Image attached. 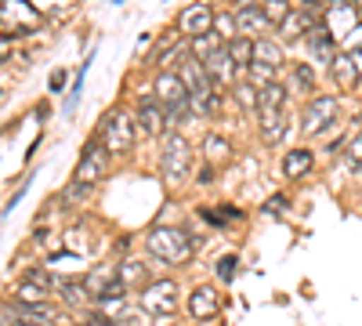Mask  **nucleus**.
Here are the masks:
<instances>
[{"mask_svg":"<svg viewBox=\"0 0 362 326\" xmlns=\"http://www.w3.org/2000/svg\"><path fill=\"white\" fill-rule=\"evenodd\" d=\"M177 76H181V83H185V91H189L196 112H218V109H221V91L214 87V80L206 76V69H203L199 58L189 54L185 62H181Z\"/></svg>","mask_w":362,"mask_h":326,"instance_id":"obj_1","label":"nucleus"},{"mask_svg":"<svg viewBox=\"0 0 362 326\" xmlns=\"http://www.w3.org/2000/svg\"><path fill=\"white\" fill-rule=\"evenodd\" d=\"M145 247L153 257L167 261V264H185L192 257V240L185 228H174V225H156L153 232L145 235Z\"/></svg>","mask_w":362,"mask_h":326,"instance_id":"obj_2","label":"nucleus"},{"mask_svg":"<svg viewBox=\"0 0 362 326\" xmlns=\"http://www.w3.org/2000/svg\"><path fill=\"white\" fill-rule=\"evenodd\" d=\"M192 170V145L181 138V134H167L163 141V153H160V174L163 182L170 185H181Z\"/></svg>","mask_w":362,"mask_h":326,"instance_id":"obj_3","label":"nucleus"},{"mask_svg":"<svg viewBox=\"0 0 362 326\" xmlns=\"http://www.w3.org/2000/svg\"><path fill=\"white\" fill-rule=\"evenodd\" d=\"M156 102L167 109L170 124H181V120L189 116V109H192V98H189V91H185V83H181V76L170 73V69H163V73L156 76Z\"/></svg>","mask_w":362,"mask_h":326,"instance_id":"obj_4","label":"nucleus"},{"mask_svg":"<svg viewBox=\"0 0 362 326\" xmlns=\"http://www.w3.org/2000/svg\"><path fill=\"white\" fill-rule=\"evenodd\" d=\"M95 138L105 145L109 153H131V145L138 138V124L131 120L127 112H105Z\"/></svg>","mask_w":362,"mask_h":326,"instance_id":"obj_5","label":"nucleus"},{"mask_svg":"<svg viewBox=\"0 0 362 326\" xmlns=\"http://www.w3.org/2000/svg\"><path fill=\"white\" fill-rule=\"evenodd\" d=\"M177 301H181V293H177L174 279H156V283L141 286V308L160 319H170L177 312Z\"/></svg>","mask_w":362,"mask_h":326,"instance_id":"obj_6","label":"nucleus"},{"mask_svg":"<svg viewBox=\"0 0 362 326\" xmlns=\"http://www.w3.org/2000/svg\"><path fill=\"white\" fill-rule=\"evenodd\" d=\"M40 18L44 15L33 4L8 0V4H0V33H4V37H22V33H29V25H37Z\"/></svg>","mask_w":362,"mask_h":326,"instance_id":"obj_7","label":"nucleus"},{"mask_svg":"<svg viewBox=\"0 0 362 326\" xmlns=\"http://www.w3.org/2000/svg\"><path fill=\"white\" fill-rule=\"evenodd\" d=\"M109 160L112 153L105 149V145L95 138V141H87L83 145V153H80V163H76V174H73V182H87V185H95L98 177L109 170Z\"/></svg>","mask_w":362,"mask_h":326,"instance_id":"obj_8","label":"nucleus"},{"mask_svg":"<svg viewBox=\"0 0 362 326\" xmlns=\"http://www.w3.org/2000/svg\"><path fill=\"white\" fill-rule=\"evenodd\" d=\"M58 283L44 272V269H29L22 279H18V286H15V298H18V305H44V298L54 290Z\"/></svg>","mask_w":362,"mask_h":326,"instance_id":"obj_9","label":"nucleus"},{"mask_svg":"<svg viewBox=\"0 0 362 326\" xmlns=\"http://www.w3.org/2000/svg\"><path fill=\"white\" fill-rule=\"evenodd\" d=\"M214 8L210 4H189L185 11H181V18H177V29L185 33L189 40H199V37H206V33H214Z\"/></svg>","mask_w":362,"mask_h":326,"instance_id":"obj_10","label":"nucleus"},{"mask_svg":"<svg viewBox=\"0 0 362 326\" xmlns=\"http://www.w3.org/2000/svg\"><path fill=\"white\" fill-rule=\"evenodd\" d=\"M337 112H341V102H337L334 95L312 98V102H308V112H305V134H319V131H326L329 124L337 120Z\"/></svg>","mask_w":362,"mask_h":326,"instance_id":"obj_11","label":"nucleus"},{"mask_svg":"<svg viewBox=\"0 0 362 326\" xmlns=\"http://www.w3.org/2000/svg\"><path fill=\"white\" fill-rule=\"evenodd\" d=\"M134 124H138V131H141V134L156 138V134H163V131H167L170 116H167V109H163V105H160L156 98H138V112H134Z\"/></svg>","mask_w":362,"mask_h":326,"instance_id":"obj_12","label":"nucleus"},{"mask_svg":"<svg viewBox=\"0 0 362 326\" xmlns=\"http://www.w3.org/2000/svg\"><path fill=\"white\" fill-rule=\"evenodd\" d=\"M232 18H235L239 37H247V40H261V29H268V18H264L261 4H239L232 11Z\"/></svg>","mask_w":362,"mask_h":326,"instance_id":"obj_13","label":"nucleus"},{"mask_svg":"<svg viewBox=\"0 0 362 326\" xmlns=\"http://www.w3.org/2000/svg\"><path fill=\"white\" fill-rule=\"evenodd\" d=\"M218 312H221V293H218L214 286H196V290L189 293V315H192V319L206 322V319H214Z\"/></svg>","mask_w":362,"mask_h":326,"instance_id":"obj_14","label":"nucleus"},{"mask_svg":"<svg viewBox=\"0 0 362 326\" xmlns=\"http://www.w3.org/2000/svg\"><path fill=\"white\" fill-rule=\"evenodd\" d=\"M257 124H261V138H264L268 145L283 141V134H286V127H290V105H286V109H261V112H257Z\"/></svg>","mask_w":362,"mask_h":326,"instance_id":"obj_15","label":"nucleus"},{"mask_svg":"<svg viewBox=\"0 0 362 326\" xmlns=\"http://www.w3.org/2000/svg\"><path fill=\"white\" fill-rule=\"evenodd\" d=\"M319 22H322L334 37H344L348 29H355V25H358V15H355L348 4H326V8H322V15H319Z\"/></svg>","mask_w":362,"mask_h":326,"instance_id":"obj_16","label":"nucleus"},{"mask_svg":"<svg viewBox=\"0 0 362 326\" xmlns=\"http://www.w3.org/2000/svg\"><path fill=\"white\" fill-rule=\"evenodd\" d=\"M315 25H319V18H315V11H312V8H293V11L279 22V29H283V37H286V40L308 37Z\"/></svg>","mask_w":362,"mask_h":326,"instance_id":"obj_17","label":"nucleus"},{"mask_svg":"<svg viewBox=\"0 0 362 326\" xmlns=\"http://www.w3.org/2000/svg\"><path fill=\"white\" fill-rule=\"evenodd\" d=\"M203 69H206L210 80H214V87H228L232 76H235V62L228 58V47H218V51L203 62Z\"/></svg>","mask_w":362,"mask_h":326,"instance_id":"obj_18","label":"nucleus"},{"mask_svg":"<svg viewBox=\"0 0 362 326\" xmlns=\"http://www.w3.org/2000/svg\"><path fill=\"white\" fill-rule=\"evenodd\" d=\"M308 47H312V54L319 58V62H326V66H334V58H337V37L329 33V29L319 22L312 33H308Z\"/></svg>","mask_w":362,"mask_h":326,"instance_id":"obj_19","label":"nucleus"},{"mask_svg":"<svg viewBox=\"0 0 362 326\" xmlns=\"http://www.w3.org/2000/svg\"><path fill=\"white\" fill-rule=\"evenodd\" d=\"M329 73H334V83L341 87V91H355V87H358V66H355V58H351L348 51L334 58Z\"/></svg>","mask_w":362,"mask_h":326,"instance_id":"obj_20","label":"nucleus"},{"mask_svg":"<svg viewBox=\"0 0 362 326\" xmlns=\"http://www.w3.org/2000/svg\"><path fill=\"white\" fill-rule=\"evenodd\" d=\"M312 163H315L312 149H290V153L283 156V174H286V177H305V174L312 170Z\"/></svg>","mask_w":362,"mask_h":326,"instance_id":"obj_21","label":"nucleus"},{"mask_svg":"<svg viewBox=\"0 0 362 326\" xmlns=\"http://www.w3.org/2000/svg\"><path fill=\"white\" fill-rule=\"evenodd\" d=\"M254 62L279 69V66H283V44H279V40H268V37L254 40Z\"/></svg>","mask_w":362,"mask_h":326,"instance_id":"obj_22","label":"nucleus"},{"mask_svg":"<svg viewBox=\"0 0 362 326\" xmlns=\"http://www.w3.org/2000/svg\"><path fill=\"white\" fill-rule=\"evenodd\" d=\"M203 156H206L210 167L221 163V160H228V156H232V141H228L225 134H206V138H203Z\"/></svg>","mask_w":362,"mask_h":326,"instance_id":"obj_23","label":"nucleus"},{"mask_svg":"<svg viewBox=\"0 0 362 326\" xmlns=\"http://www.w3.org/2000/svg\"><path fill=\"white\" fill-rule=\"evenodd\" d=\"M58 293H62V301H69V305H87V301H95L83 279H58Z\"/></svg>","mask_w":362,"mask_h":326,"instance_id":"obj_24","label":"nucleus"},{"mask_svg":"<svg viewBox=\"0 0 362 326\" xmlns=\"http://www.w3.org/2000/svg\"><path fill=\"white\" fill-rule=\"evenodd\" d=\"M228 47V58H232V62L235 66H254V40H247V37H235L232 44H225Z\"/></svg>","mask_w":362,"mask_h":326,"instance_id":"obj_25","label":"nucleus"},{"mask_svg":"<svg viewBox=\"0 0 362 326\" xmlns=\"http://www.w3.org/2000/svg\"><path fill=\"white\" fill-rule=\"evenodd\" d=\"M293 83H297V91H305V95L315 91V73H312L308 62H293Z\"/></svg>","mask_w":362,"mask_h":326,"instance_id":"obj_26","label":"nucleus"},{"mask_svg":"<svg viewBox=\"0 0 362 326\" xmlns=\"http://www.w3.org/2000/svg\"><path fill=\"white\" fill-rule=\"evenodd\" d=\"M90 189H95V185H87V182H69V189L62 192V199H66L69 206H80V203L90 199Z\"/></svg>","mask_w":362,"mask_h":326,"instance_id":"obj_27","label":"nucleus"},{"mask_svg":"<svg viewBox=\"0 0 362 326\" xmlns=\"http://www.w3.org/2000/svg\"><path fill=\"white\" fill-rule=\"evenodd\" d=\"M66 247H69L73 254H87L90 240H87V232H83V225H73V228H69V235H66Z\"/></svg>","mask_w":362,"mask_h":326,"instance_id":"obj_28","label":"nucleus"},{"mask_svg":"<svg viewBox=\"0 0 362 326\" xmlns=\"http://www.w3.org/2000/svg\"><path fill=\"white\" fill-rule=\"evenodd\" d=\"M116 269H119V283H141L145 279V269H141V264L138 261H124V264H116Z\"/></svg>","mask_w":362,"mask_h":326,"instance_id":"obj_29","label":"nucleus"},{"mask_svg":"<svg viewBox=\"0 0 362 326\" xmlns=\"http://www.w3.org/2000/svg\"><path fill=\"white\" fill-rule=\"evenodd\" d=\"M261 11H264V18H268V22H283L293 8L286 4V0H268V4H261Z\"/></svg>","mask_w":362,"mask_h":326,"instance_id":"obj_30","label":"nucleus"},{"mask_svg":"<svg viewBox=\"0 0 362 326\" xmlns=\"http://www.w3.org/2000/svg\"><path fill=\"white\" fill-rule=\"evenodd\" d=\"M235 272H239V257H235V254L218 257V279H221V283H232V279H235Z\"/></svg>","mask_w":362,"mask_h":326,"instance_id":"obj_31","label":"nucleus"},{"mask_svg":"<svg viewBox=\"0 0 362 326\" xmlns=\"http://www.w3.org/2000/svg\"><path fill=\"white\" fill-rule=\"evenodd\" d=\"M214 29H218V37H221V40H228V44L235 40L232 33H239V29H235V18H232V15H218V18H214Z\"/></svg>","mask_w":362,"mask_h":326,"instance_id":"obj_32","label":"nucleus"},{"mask_svg":"<svg viewBox=\"0 0 362 326\" xmlns=\"http://www.w3.org/2000/svg\"><path fill=\"white\" fill-rule=\"evenodd\" d=\"M250 80H254V83H261V87H268V83H276V69L254 62V66H250Z\"/></svg>","mask_w":362,"mask_h":326,"instance_id":"obj_33","label":"nucleus"},{"mask_svg":"<svg viewBox=\"0 0 362 326\" xmlns=\"http://www.w3.org/2000/svg\"><path fill=\"white\" fill-rule=\"evenodd\" d=\"M348 163H351L355 170H362V131L348 141Z\"/></svg>","mask_w":362,"mask_h":326,"instance_id":"obj_34","label":"nucleus"},{"mask_svg":"<svg viewBox=\"0 0 362 326\" xmlns=\"http://www.w3.org/2000/svg\"><path fill=\"white\" fill-rule=\"evenodd\" d=\"M235 95H239V102H243L247 109H257V87H250V83H239V87H235Z\"/></svg>","mask_w":362,"mask_h":326,"instance_id":"obj_35","label":"nucleus"},{"mask_svg":"<svg viewBox=\"0 0 362 326\" xmlns=\"http://www.w3.org/2000/svg\"><path fill=\"white\" fill-rule=\"evenodd\" d=\"M264 211H268V214H283V211H286V196H272V199L264 203Z\"/></svg>","mask_w":362,"mask_h":326,"instance_id":"obj_36","label":"nucleus"},{"mask_svg":"<svg viewBox=\"0 0 362 326\" xmlns=\"http://www.w3.org/2000/svg\"><path fill=\"white\" fill-rule=\"evenodd\" d=\"M196 182H199V185H210V182H214V167H210V163H203V167H199V177H196Z\"/></svg>","mask_w":362,"mask_h":326,"instance_id":"obj_37","label":"nucleus"},{"mask_svg":"<svg viewBox=\"0 0 362 326\" xmlns=\"http://www.w3.org/2000/svg\"><path fill=\"white\" fill-rule=\"evenodd\" d=\"M66 87V69H58V73H51V91H62Z\"/></svg>","mask_w":362,"mask_h":326,"instance_id":"obj_38","label":"nucleus"},{"mask_svg":"<svg viewBox=\"0 0 362 326\" xmlns=\"http://www.w3.org/2000/svg\"><path fill=\"white\" fill-rule=\"evenodd\" d=\"M4 40H11V37H4V33H0V58H4Z\"/></svg>","mask_w":362,"mask_h":326,"instance_id":"obj_39","label":"nucleus"}]
</instances>
